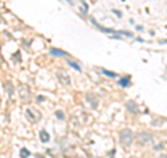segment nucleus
<instances>
[{"label": "nucleus", "instance_id": "obj_1", "mask_svg": "<svg viewBox=\"0 0 167 158\" xmlns=\"http://www.w3.org/2000/svg\"><path fill=\"white\" fill-rule=\"evenodd\" d=\"M118 139H120L121 146H124V147H130V146L132 144V141H134V134H132V130H131V129H123V130L120 132Z\"/></svg>", "mask_w": 167, "mask_h": 158}, {"label": "nucleus", "instance_id": "obj_2", "mask_svg": "<svg viewBox=\"0 0 167 158\" xmlns=\"http://www.w3.org/2000/svg\"><path fill=\"white\" fill-rule=\"evenodd\" d=\"M136 140H138V144H141L142 147H146V146L153 144V136L148 133V132H142L136 136Z\"/></svg>", "mask_w": 167, "mask_h": 158}, {"label": "nucleus", "instance_id": "obj_3", "mask_svg": "<svg viewBox=\"0 0 167 158\" xmlns=\"http://www.w3.org/2000/svg\"><path fill=\"white\" fill-rule=\"evenodd\" d=\"M18 95L21 98V101L28 102V101L31 99V88L28 87L27 84H21V85L18 87Z\"/></svg>", "mask_w": 167, "mask_h": 158}, {"label": "nucleus", "instance_id": "obj_4", "mask_svg": "<svg viewBox=\"0 0 167 158\" xmlns=\"http://www.w3.org/2000/svg\"><path fill=\"white\" fill-rule=\"evenodd\" d=\"M86 101L90 104V107L92 108H98V105H99V98L96 97L95 94H92V93L86 94Z\"/></svg>", "mask_w": 167, "mask_h": 158}, {"label": "nucleus", "instance_id": "obj_5", "mask_svg": "<svg viewBox=\"0 0 167 158\" xmlns=\"http://www.w3.org/2000/svg\"><path fill=\"white\" fill-rule=\"evenodd\" d=\"M127 111L136 115V113H139V108H138L135 101H128V104H127Z\"/></svg>", "mask_w": 167, "mask_h": 158}, {"label": "nucleus", "instance_id": "obj_6", "mask_svg": "<svg viewBox=\"0 0 167 158\" xmlns=\"http://www.w3.org/2000/svg\"><path fill=\"white\" fill-rule=\"evenodd\" d=\"M57 77H59V81L61 84H66V85H68V84L71 83V81H70V77H68L66 73H63V71H57Z\"/></svg>", "mask_w": 167, "mask_h": 158}, {"label": "nucleus", "instance_id": "obj_7", "mask_svg": "<svg viewBox=\"0 0 167 158\" xmlns=\"http://www.w3.org/2000/svg\"><path fill=\"white\" fill-rule=\"evenodd\" d=\"M50 55L54 56V57H64V56H67V52L61 51V49H56V48H52V49H50Z\"/></svg>", "mask_w": 167, "mask_h": 158}, {"label": "nucleus", "instance_id": "obj_8", "mask_svg": "<svg viewBox=\"0 0 167 158\" xmlns=\"http://www.w3.org/2000/svg\"><path fill=\"white\" fill-rule=\"evenodd\" d=\"M39 139L42 143H49L50 141V134L46 130H41L39 132Z\"/></svg>", "mask_w": 167, "mask_h": 158}, {"label": "nucleus", "instance_id": "obj_9", "mask_svg": "<svg viewBox=\"0 0 167 158\" xmlns=\"http://www.w3.org/2000/svg\"><path fill=\"white\" fill-rule=\"evenodd\" d=\"M130 79H131L130 76H124V77H121V79L118 80V85H120V87H124V88L128 87V85H130Z\"/></svg>", "mask_w": 167, "mask_h": 158}, {"label": "nucleus", "instance_id": "obj_10", "mask_svg": "<svg viewBox=\"0 0 167 158\" xmlns=\"http://www.w3.org/2000/svg\"><path fill=\"white\" fill-rule=\"evenodd\" d=\"M92 23H93V25H95V27L99 28L100 31H104V32H116V31H114L113 28H104V27H102V25H100V24L98 23L96 20H93V18H92Z\"/></svg>", "mask_w": 167, "mask_h": 158}, {"label": "nucleus", "instance_id": "obj_11", "mask_svg": "<svg viewBox=\"0 0 167 158\" xmlns=\"http://www.w3.org/2000/svg\"><path fill=\"white\" fill-rule=\"evenodd\" d=\"M4 88H6V91H7V94H9L10 97H11V95H14V85L10 83V81H6Z\"/></svg>", "mask_w": 167, "mask_h": 158}, {"label": "nucleus", "instance_id": "obj_12", "mask_svg": "<svg viewBox=\"0 0 167 158\" xmlns=\"http://www.w3.org/2000/svg\"><path fill=\"white\" fill-rule=\"evenodd\" d=\"M31 155V153H29V150L25 148V147H23V148L20 150V157L21 158H28Z\"/></svg>", "mask_w": 167, "mask_h": 158}, {"label": "nucleus", "instance_id": "obj_13", "mask_svg": "<svg viewBox=\"0 0 167 158\" xmlns=\"http://www.w3.org/2000/svg\"><path fill=\"white\" fill-rule=\"evenodd\" d=\"M102 73H103L104 76H107V77H112V79H114V77H116V73H114V71H109V70H102Z\"/></svg>", "mask_w": 167, "mask_h": 158}, {"label": "nucleus", "instance_id": "obj_14", "mask_svg": "<svg viewBox=\"0 0 167 158\" xmlns=\"http://www.w3.org/2000/svg\"><path fill=\"white\" fill-rule=\"evenodd\" d=\"M68 65L71 66V67H74V69L77 70V71H81V66L79 65H77L75 62H72V60H68Z\"/></svg>", "mask_w": 167, "mask_h": 158}, {"label": "nucleus", "instance_id": "obj_15", "mask_svg": "<svg viewBox=\"0 0 167 158\" xmlns=\"http://www.w3.org/2000/svg\"><path fill=\"white\" fill-rule=\"evenodd\" d=\"M13 60L14 62H18V63L21 62V53H20V52H15V53L13 55Z\"/></svg>", "mask_w": 167, "mask_h": 158}, {"label": "nucleus", "instance_id": "obj_16", "mask_svg": "<svg viewBox=\"0 0 167 158\" xmlns=\"http://www.w3.org/2000/svg\"><path fill=\"white\" fill-rule=\"evenodd\" d=\"M27 118H29V121L35 122V118H34V115H32V111H29V109L27 111Z\"/></svg>", "mask_w": 167, "mask_h": 158}, {"label": "nucleus", "instance_id": "obj_17", "mask_svg": "<svg viewBox=\"0 0 167 158\" xmlns=\"http://www.w3.org/2000/svg\"><path fill=\"white\" fill-rule=\"evenodd\" d=\"M56 116L59 118V119H61V121L64 119V115H63V112L61 111H56Z\"/></svg>", "mask_w": 167, "mask_h": 158}, {"label": "nucleus", "instance_id": "obj_18", "mask_svg": "<svg viewBox=\"0 0 167 158\" xmlns=\"http://www.w3.org/2000/svg\"><path fill=\"white\" fill-rule=\"evenodd\" d=\"M155 148H156V150H163V148H164V143H160V144H158L156 147H155Z\"/></svg>", "mask_w": 167, "mask_h": 158}, {"label": "nucleus", "instance_id": "obj_19", "mask_svg": "<svg viewBox=\"0 0 167 158\" xmlns=\"http://www.w3.org/2000/svg\"><path fill=\"white\" fill-rule=\"evenodd\" d=\"M36 101H38V102H43V101H45V97H42V95H41V97L36 98Z\"/></svg>", "mask_w": 167, "mask_h": 158}, {"label": "nucleus", "instance_id": "obj_20", "mask_svg": "<svg viewBox=\"0 0 167 158\" xmlns=\"http://www.w3.org/2000/svg\"><path fill=\"white\" fill-rule=\"evenodd\" d=\"M114 153H116V151H114V150H112V151H110V153H109V155H110V158H113Z\"/></svg>", "mask_w": 167, "mask_h": 158}, {"label": "nucleus", "instance_id": "obj_21", "mask_svg": "<svg viewBox=\"0 0 167 158\" xmlns=\"http://www.w3.org/2000/svg\"><path fill=\"white\" fill-rule=\"evenodd\" d=\"M159 158H167V157H166V154H162V155H159Z\"/></svg>", "mask_w": 167, "mask_h": 158}, {"label": "nucleus", "instance_id": "obj_22", "mask_svg": "<svg viewBox=\"0 0 167 158\" xmlns=\"http://www.w3.org/2000/svg\"><path fill=\"white\" fill-rule=\"evenodd\" d=\"M38 158H43V155H38Z\"/></svg>", "mask_w": 167, "mask_h": 158}]
</instances>
